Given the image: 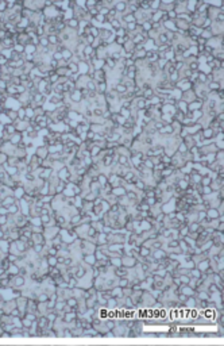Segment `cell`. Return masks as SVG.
Masks as SVG:
<instances>
[{"label": "cell", "instance_id": "1", "mask_svg": "<svg viewBox=\"0 0 224 346\" xmlns=\"http://www.w3.org/2000/svg\"><path fill=\"white\" fill-rule=\"evenodd\" d=\"M209 31L212 33L213 37H218V35H223V23L218 22V20H212V24L209 27Z\"/></svg>", "mask_w": 224, "mask_h": 346}, {"label": "cell", "instance_id": "2", "mask_svg": "<svg viewBox=\"0 0 224 346\" xmlns=\"http://www.w3.org/2000/svg\"><path fill=\"white\" fill-rule=\"evenodd\" d=\"M203 108H204V100L201 99H196L188 104V112H193V111L203 110Z\"/></svg>", "mask_w": 224, "mask_h": 346}, {"label": "cell", "instance_id": "3", "mask_svg": "<svg viewBox=\"0 0 224 346\" xmlns=\"http://www.w3.org/2000/svg\"><path fill=\"white\" fill-rule=\"evenodd\" d=\"M176 88L180 89L181 92H185L188 89H192V84L188 81V79H180V80L176 83Z\"/></svg>", "mask_w": 224, "mask_h": 346}, {"label": "cell", "instance_id": "4", "mask_svg": "<svg viewBox=\"0 0 224 346\" xmlns=\"http://www.w3.org/2000/svg\"><path fill=\"white\" fill-rule=\"evenodd\" d=\"M197 97H196V95H194V91L193 89H188L185 91V92H182V95H181V100H184L185 103H192L193 100H196Z\"/></svg>", "mask_w": 224, "mask_h": 346}, {"label": "cell", "instance_id": "5", "mask_svg": "<svg viewBox=\"0 0 224 346\" xmlns=\"http://www.w3.org/2000/svg\"><path fill=\"white\" fill-rule=\"evenodd\" d=\"M35 154L39 157L41 160H45L49 157V152H47V146L46 145H39V146L35 147Z\"/></svg>", "mask_w": 224, "mask_h": 346}, {"label": "cell", "instance_id": "6", "mask_svg": "<svg viewBox=\"0 0 224 346\" xmlns=\"http://www.w3.org/2000/svg\"><path fill=\"white\" fill-rule=\"evenodd\" d=\"M15 43H18V45H23V46H26L27 43H30V38H28V35H27L26 33H20V34H16V35H15Z\"/></svg>", "mask_w": 224, "mask_h": 346}, {"label": "cell", "instance_id": "7", "mask_svg": "<svg viewBox=\"0 0 224 346\" xmlns=\"http://www.w3.org/2000/svg\"><path fill=\"white\" fill-rule=\"evenodd\" d=\"M57 176L60 180H62V181H68V179H69V176H70V172H69V168L66 167V165H64V167L61 168L60 170H57Z\"/></svg>", "mask_w": 224, "mask_h": 346}, {"label": "cell", "instance_id": "8", "mask_svg": "<svg viewBox=\"0 0 224 346\" xmlns=\"http://www.w3.org/2000/svg\"><path fill=\"white\" fill-rule=\"evenodd\" d=\"M68 97H69V100H70L72 103H76V104H78L81 100H82L81 93L78 89H74V91H72L70 93H68Z\"/></svg>", "mask_w": 224, "mask_h": 346}, {"label": "cell", "instance_id": "9", "mask_svg": "<svg viewBox=\"0 0 224 346\" xmlns=\"http://www.w3.org/2000/svg\"><path fill=\"white\" fill-rule=\"evenodd\" d=\"M174 22H176L177 31H182V33H186L189 26H191V23H188V22H185V20H182V19H176Z\"/></svg>", "mask_w": 224, "mask_h": 346}, {"label": "cell", "instance_id": "10", "mask_svg": "<svg viewBox=\"0 0 224 346\" xmlns=\"http://www.w3.org/2000/svg\"><path fill=\"white\" fill-rule=\"evenodd\" d=\"M107 91H108L107 81H99V83H96V93L97 95H104Z\"/></svg>", "mask_w": 224, "mask_h": 346}, {"label": "cell", "instance_id": "11", "mask_svg": "<svg viewBox=\"0 0 224 346\" xmlns=\"http://www.w3.org/2000/svg\"><path fill=\"white\" fill-rule=\"evenodd\" d=\"M122 49H123V51L124 53H134V50H135V43L132 42L131 39H128V41H126V42L123 43V46H122Z\"/></svg>", "mask_w": 224, "mask_h": 346}, {"label": "cell", "instance_id": "12", "mask_svg": "<svg viewBox=\"0 0 224 346\" xmlns=\"http://www.w3.org/2000/svg\"><path fill=\"white\" fill-rule=\"evenodd\" d=\"M197 10V0H186V11L189 14H194Z\"/></svg>", "mask_w": 224, "mask_h": 346}, {"label": "cell", "instance_id": "13", "mask_svg": "<svg viewBox=\"0 0 224 346\" xmlns=\"http://www.w3.org/2000/svg\"><path fill=\"white\" fill-rule=\"evenodd\" d=\"M47 39H49V45H51V46H57L58 43H62L60 41V35L58 34H49Z\"/></svg>", "mask_w": 224, "mask_h": 346}, {"label": "cell", "instance_id": "14", "mask_svg": "<svg viewBox=\"0 0 224 346\" xmlns=\"http://www.w3.org/2000/svg\"><path fill=\"white\" fill-rule=\"evenodd\" d=\"M22 141H23V134H22V133H19V131H16V133H15V134H12V135H11V139H10V142L12 143V145H15V146H16L18 143H19V142H22Z\"/></svg>", "mask_w": 224, "mask_h": 346}, {"label": "cell", "instance_id": "15", "mask_svg": "<svg viewBox=\"0 0 224 346\" xmlns=\"http://www.w3.org/2000/svg\"><path fill=\"white\" fill-rule=\"evenodd\" d=\"M112 88H114V89L116 91L117 93H119V96H120V95H124V93L128 91L127 86L124 85V84H122V83H116L114 86H112Z\"/></svg>", "mask_w": 224, "mask_h": 346}, {"label": "cell", "instance_id": "16", "mask_svg": "<svg viewBox=\"0 0 224 346\" xmlns=\"http://www.w3.org/2000/svg\"><path fill=\"white\" fill-rule=\"evenodd\" d=\"M182 142L186 145V147L188 149H191V147H193V146H196V142H194V139H193V137L192 135H185L184 138H182Z\"/></svg>", "mask_w": 224, "mask_h": 346}, {"label": "cell", "instance_id": "17", "mask_svg": "<svg viewBox=\"0 0 224 346\" xmlns=\"http://www.w3.org/2000/svg\"><path fill=\"white\" fill-rule=\"evenodd\" d=\"M176 108H177L178 111H181V112L184 114H188V103H185L184 100H177V103H176Z\"/></svg>", "mask_w": 224, "mask_h": 346}, {"label": "cell", "instance_id": "18", "mask_svg": "<svg viewBox=\"0 0 224 346\" xmlns=\"http://www.w3.org/2000/svg\"><path fill=\"white\" fill-rule=\"evenodd\" d=\"M65 23H66V27H68V29H70V30H76V31H77V29H78V20L74 19V18H72V19L66 20Z\"/></svg>", "mask_w": 224, "mask_h": 346}, {"label": "cell", "instance_id": "19", "mask_svg": "<svg viewBox=\"0 0 224 346\" xmlns=\"http://www.w3.org/2000/svg\"><path fill=\"white\" fill-rule=\"evenodd\" d=\"M62 58L64 60H66V61H70L72 58H73V56H74V53H73V50H70V49H68V47H65L62 51Z\"/></svg>", "mask_w": 224, "mask_h": 346}, {"label": "cell", "instance_id": "20", "mask_svg": "<svg viewBox=\"0 0 224 346\" xmlns=\"http://www.w3.org/2000/svg\"><path fill=\"white\" fill-rule=\"evenodd\" d=\"M165 12H162L161 10L158 11H154L153 15H151V22L153 23H158V22H161V19H162V15H164Z\"/></svg>", "mask_w": 224, "mask_h": 346}, {"label": "cell", "instance_id": "21", "mask_svg": "<svg viewBox=\"0 0 224 346\" xmlns=\"http://www.w3.org/2000/svg\"><path fill=\"white\" fill-rule=\"evenodd\" d=\"M155 95V92H154V88L153 86H149V88H144L143 89V97L146 100H150L151 97Z\"/></svg>", "mask_w": 224, "mask_h": 346}, {"label": "cell", "instance_id": "22", "mask_svg": "<svg viewBox=\"0 0 224 346\" xmlns=\"http://www.w3.org/2000/svg\"><path fill=\"white\" fill-rule=\"evenodd\" d=\"M207 88L209 92H216V91L220 89V84H219L218 81H211V83L207 84Z\"/></svg>", "mask_w": 224, "mask_h": 346}, {"label": "cell", "instance_id": "23", "mask_svg": "<svg viewBox=\"0 0 224 346\" xmlns=\"http://www.w3.org/2000/svg\"><path fill=\"white\" fill-rule=\"evenodd\" d=\"M104 64H105V65H107V66H108V68H110V69H111V70H114V69H115V68H116V65H117V62H116V61H115V60H114V58H111V57H110V56H108V57H107V58H105V60H104Z\"/></svg>", "mask_w": 224, "mask_h": 346}, {"label": "cell", "instance_id": "24", "mask_svg": "<svg viewBox=\"0 0 224 346\" xmlns=\"http://www.w3.org/2000/svg\"><path fill=\"white\" fill-rule=\"evenodd\" d=\"M37 47L38 46H34V45H31V43H27L26 46H24V53L26 54H35L37 53Z\"/></svg>", "mask_w": 224, "mask_h": 346}, {"label": "cell", "instance_id": "25", "mask_svg": "<svg viewBox=\"0 0 224 346\" xmlns=\"http://www.w3.org/2000/svg\"><path fill=\"white\" fill-rule=\"evenodd\" d=\"M4 133L8 134V135H12V134L16 133V129L12 123H8V124H4Z\"/></svg>", "mask_w": 224, "mask_h": 346}, {"label": "cell", "instance_id": "26", "mask_svg": "<svg viewBox=\"0 0 224 346\" xmlns=\"http://www.w3.org/2000/svg\"><path fill=\"white\" fill-rule=\"evenodd\" d=\"M96 180H97V183L100 184L101 187H104L105 184L108 183V176H107V174H104V173H100V174L97 176Z\"/></svg>", "mask_w": 224, "mask_h": 346}, {"label": "cell", "instance_id": "27", "mask_svg": "<svg viewBox=\"0 0 224 346\" xmlns=\"http://www.w3.org/2000/svg\"><path fill=\"white\" fill-rule=\"evenodd\" d=\"M142 26V30L144 31V33H149V31L153 29V22L151 20H144L143 23H141Z\"/></svg>", "mask_w": 224, "mask_h": 346}, {"label": "cell", "instance_id": "28", "mask_svg": "<svg viewBox=\"0 0 224 346\" xmlns=\"http://www.w3.org/2000/svg\"><path fill=\"white\" fill-rule=\"evenodd\" d=\"M188 152H189V149H188L186 145H185V143L182 142V141H181V142L178 143V146H177V153H180L181 156H182V154L188 153Z\"/></svg>", "mask_w": 224, "mask_h": 346}, {"label": "cell", "instance_id": "29", "mask_svg": "<svg viewBox=\"0 0 224 346\" xmlns=\"http://www.w3.org/2000/svg\"><path fill=\"white\" fill-rule=\"evenodd\" d=\"M93 143H95V142H93ZM100 152H101L100 147L96 146V145H93V146H92V149L89 150V156H90V158H95V157H97Z\"/></svg>", "mask_w": 224, "mask_h": 346}, {"label": "cell", "instance_id": "30", "mask_svg": "<svg viewBox=\"0 0 224 346\" xmlns=\"http://www.w3.org/2000/svg\"><path fill=\"white\" fill-rule=\"evenodd\" d=\"M161 7V0H150V11H158Z\"/></svg>", "mask_w": 224, "mask_h": 346}, {"label": "cell", "instance_id": "31", "mask_svg": "<svg viewBox=\"0 0 224 346\" xmlns=\"http://www.w3.org/2000/svg\"><path fill=\"white\" fill-rule=\"evenodd\" d=\"M212 179L209 176H201V180H200V185L201 187H209V184H211Z\"/></svg>", "mask_w": 224, "mask_h": 346}, {"label": "cell", "instance_id": "32", "mask_svg": "<svg viewBox=\"0 0 224 346\" xmlns=\"http://www.w3.org/2000/svg\"><path fill=\"white\" fill-rule=\"evenodd\" d=\"M18 112V119L19 120H26V108H23V107H19L16 110Z\"/></svg>", "mask_w": 224, "mask_h": 346}, {"label": "cell", "instance_id": "33", "mask_svg": "<svg viewBox=\"0 0 224 346\" xmlns=\"http://www.w3.org/2000/svg\"><path fill=\"white\" fill-rule=\"evenodd\" d=\"M198 37L204 38V39H207V41H208V39H211V38L213 37V35H212V33H211V31H209V30H205V29H203Z\"/></svg>", "mask_w": 224, "mask_h": 346}, {"label": "cell", "instance_id": "34", "mask_svg": "<svg viewBox=\"0 0 224 346\" xmlns=\"http://www.w3.org/2000/svg\"><path fill=\"white\" fill-rule=\"evenodd\" d=\"M159 160L162 164H165V165H169V164H171V157L167 156V154H162V156H159Z\"/></svg>", "mask_w": 224, "mask_h": 346}, {"label": "cell", "instance_id": "35", "mask_svg": "<svg viewBox=\"0 0 224 346\" xmlns=\"http://www.w3.org/2000/svg\"><path fill=\"white\" fill-rule=\"evenodd\" d=\"M39 46L49 47V39H47V35H42V37H39Z\"/></svg>", "mask_w": 224, "mask_h": 346}, {"label": "cell", "instance_id": "36", "mask_svg": "<svg viewBox=\"0 0 224 346\" xmlns=\"http://www.w3.org/2000/svg\"><path fill=\"white\" fill-rule=\"evenodd\" d=\"M137 24H138L137 22H131V23L126 24V27H124V29H126V31H127V33H132V31H135V29H137Z\"/></svg>", "mask_w": 224, "mask_h": 346}, {"label": "cell", "instance_id": "37", "mask_svg": "<svg viewBox=\"0 0 224 346\" xmlns=\"http://www.w3.org/2000/svg\"><path fill=\"white\" fill-rule=\"evenodd\" d=\"M87 89L89 92H96V81L95 80H89L87 84Z\"/></svg>", "mask_w": 224, "mask_h": 346}, {"label": "cell", "instance_id": "38", "mask_svg": "<svg viewBox=\"0 0 224 346\" xmlns=\"http://www.w3.org/2000/svg\"><path fill=\"white\" fill-rule=\"evenodd\" d=\"M97 4V0H85V8L90 10V8H95Z\"/></svg>", "mask_w": 224, "mask_h": 346}, {"label": "cell", "instance_id": "39", "mask_svg": "<svg viewBox=\"0 0 224 346\" xmlns=\"http://www.w3.org/2000/svg\"><path fill=\"white\" fill-rule=\"evenodd\" d=\"M93 50H95V49H93V47H92V46H90V45H87V46L84 47V51H82V54H84V56H85V57H89L90 54L93 53Z\"/></svg>", "mask_w": 224, "mask_h": 346}, {"label": "cell", "instance_id": "40", "mask_svg": "<svg viewBox=\"0 0 224 346\" xmlns=\"http://www.w3.org/2000/svg\"><path fill=\"white\" fill-rule=\"evenodd\" d=\"M215 158H216V161H219V162H223V160H224V152L223 150H218V152L215 153Z\"/></svg>", "mask_w": 224, "mask_h": 346}, {"label": "cell", "instance_id": "41", "mask_svg": "<svg viewBox=\"0 0 224 346\" xmlns=\"http://www.w3.org/2000/svg\"><path fill=\"white\" fill-rule=\"evenodd\" d=\"M114 33H115V37H124L127 31H126L124 27H120V29H117V30H114Z\"/></svg>", "mask_w": 224, "mask_h": 346}, {"label": "cell", "instance_id": "42", "mask_svg": "<svg viewBox=\"0 0 224 346\" xmlns=\"http://www.w3.org/2000/svg\"><path fill=\"white\" fill-rule=\"evenodd\" d=\"M47 65H49V68H50V69H57V68H58V61L50 58V60H49V62H47Z\"/></svg>", "mask_w": 224, "mask_h": 346}, {"label": "cell", "instance_id": "43", "mask_svg": "<svg viewBox=\"0 0 224 346\" xmlns=\"http://www.w3.org/2000/svg\"><path fill=\"white\" fill-rule=\"evenodd\" d=\"M12 50H15V51H18V53H24V46L23 45H18V43H15V46H14V49Z\"/></svg>", "mask_w": 224, "mask_h": 346}, {"label": "cell", "instance_id": "44", "mask_svg": "<svg viewBox=\"0 0 224 346\" xmlns=\"http://www.w3.org/2000/svg\"><path fill=\"white\" fill-rule=\"evenodd\" d=\"M211 24H212V20L211 19H205L204 20V23H203V26H201V29H205V30H209V27H211Z\"/></svg>", "mask_w": 224, "mask_h": 346}, {"label": "cell", "instance_id": "45", "mask_svg": "<svg viewBox=\"0 0 224 346\" xmlns=\"http://www.w3.org/2000/svg\"><path fill=\"white\" fill-rule=\"evenodd\" d=\"M126 42V39H124V37H115V42L117 46H123V43Z\"/></svg>", "mask_w": 224, "mask_h": 346}, {"label": "cell", "instance_id": "46", "mask_svg": "<svg viewBox=\"0 0 224 346\" xmlns=\"http://www.w3.org/2000/svg\"><path fill=\"white\" fill-rule=\"evenodd\" d=\"M166 15H167V19H169V20H176V19H177V14L174 12V10L166 12Z\"/></svg>", "mask_w": 224, "mask_h": 346}, {"label": "cell", "instance_id": "47", "mask_svg": "<svg viewBox=\"0 0 224 346\" xmlns=\"http://www.w3.org/2000/svg\"><path fill=\"white\" fill-rule=\"evenodd\" d=\"M7 11V3L6 0H0V14H4Z\"/></svg>", "mask_w": 224, "mask_h": 346}, {"label": "cell", "instance_id": "48", "mask_svg": "<svg viewBox=\"0 0 224 346\" xmlns=\"http://www.w3.org/2000/svg\"><path fill=\"white\" fill-rule=\"evenodd\" d=\"M51 58H53V60H57V61L62 60V53H61V51H54V53L51 54Z\"/></svg>", "mask_w": 224, "mask_h": 346}, {"label": "cell", "instance_id": "49", "mask_svg": "<svg viewBox=\"0 0 224 346\" xmlns=\"http://www.w3.org/2000/svg\"><path fill=\"white\" fill-rule=\"evenodd\" d=\"M143 165L146 168H149V169H154V165H153V162H151L150 158H146V160L143 161Z\"/></svg>", "mask_w": 224, "mask_h": 346}, {"label": "cell", "instance_id": "50", "mask_svg": "<svg viewBox=\"0 0 224 346\" xmlns=\"http://www.w3.org/2000/svg\"><path fill=\"white\" fill-rule=\"evenodd\" d=\"M14 200H15V197H7V199H4V202H3V206H10V204H12L14 203Z\"/></svg>", "mask_w": 224, "mask_h": 346}, {"label": "cell", "instance_id": "51", "mask_svg": "<svg viewBox=\"0 0 224 346\" xmlns=\"http://www.w3.org/2000/svg\"><path fill=\"white\" fill-rule=\"evenodd\" d=\"M208 215L212 216V218H218L219 214H218V211L215 210V208H211V210H209V212H208Z\"/></svg>", "mask_w": 224, "mask_h": 346}, {"label": "cell", "instance_id": "52", "mask_svg": "<svg viewBox=\"0 0 224 346\" xmlns=\"http://www.w3.org/2000/svg\"><path fill=\"white\" fill-rule=\"evenodd\" d=\"M7 62H8V60H7L4 56H1V54H0V66H4V65H7Z\"/></svg>", "mask_w": 224, "mask_h": 346}, {"label": "cell", "instance_id": "53", "mask_svg": "<svg viewBox=\"0 0 224 346\" xmlns=\"http://www.w3.org/2000/svg\"><path fill=\"white\" fill-rule=\"evenodd\" d=\"M15 211H16V206L10 207V212H15Z\"/></svg>", "mask_w": 224, "mask_h": 346}]
</instances>
